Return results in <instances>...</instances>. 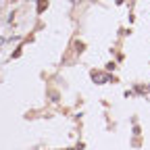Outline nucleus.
Here are the masks:
<instances>
[{
  "instance_id": "1",
  "label": "nucleus",
  "mask_w": 150,
  "mask_h": 150,
  "mask_svg": "<svg viewBox=\"0 0 150 150\" xmlns=\"http://www.w3.org/2000/svg\"><path fill=\"white\" fill-rule=\"evenodd\" d=\"M44 8H46V2H44V0H42V2H40V6H38V11H40V13H42Z\"/></svg>"
},
{
  "instance_id": "2",
  "label": "nucleus",
  "mask_w": 150,
  "mask_h": 150,
  "mask_svg": "<svg viewBox=\"0 0 150 150\" xmlns=\"http://www.w3.org/2000/svg\"><path fill=\"white\" fill-rule=\"evenodd\" d=\"M71 2H73V4H77V2H79V0H71Z\"/></svg>"
}]
</instances>
